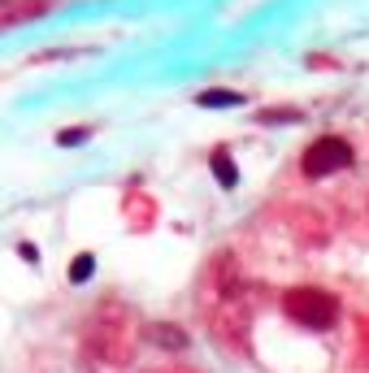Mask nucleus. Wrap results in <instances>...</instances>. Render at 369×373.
I'll use <instances>...</instances> for the list:
<instances>
[{
	"instance_id": "nucleus-1",
	"label": "nucleus",
	"mask_w": 369,
	"mask_h": 373,
	"mask_svg": "<svg viewBox=\"0 0 369 373\" xmlns=\"http://www.w3.org/2000/svg\"><path fill=\"white\" fill-rule=\"evenodd\" d=\"M283 308L295 326L304 330H330L335 326V317H339V300L322 287H295L283 295Z\"/></svg>"
},
{
	"instance_id": "nucleus-3",
	"label": "nucleus",
	"mask_w": 369,
	"mask_h": 373,
	"mask_svg": "<svg viewBox=\"0 0 369 373\" xmlns=\"http://www.w3.org/2000/svg\"><path fill=\"white\" fill-rule=\"evenodd\" d=\"M143 339H148V343H156V347H170V352H183V347H187V334H183L178 326H170V322L148 326V330H143Z\"/></svg>"
},
{
	"instance_id": "nucleus-4",
	"label": "nucleus",
	"mask_w": 369,
	"mask_h": 373,
	"mask_svg": "<svg viewBox=\"0 0 369 373\" xmlns=\"http://www.w3.org/2000/svg\"><path fill=\"white\" fill-rule=\"evenodd\" d=\"M213 178L222 183V187H235L239 183V174H235V161L226 152H213Z\"/></svg>"
},
{
	"instance_id": "nucleus-7",
	"label": "nucleus",
	"mask_w": 369,
	"mask_h": 373,
	"mask_svg": "<svg viewBox=\"0 0 369 373\" xmlns=\"http://www.w3.org/2000/svg\"><path fill=\"white\" fill-rule=\"evenodd\" d=\"M87 135H91L87 126H74V131H61V143H66V148H74V143H79V139H87Z\"/></svg>"
},
{
	"instance_id": "nucleus-6",
	"label": "nucleus",
	"mask_w": 369,
	"mask_h": 373,
	"mask_svg": "<svg viewBox=\"0 0 369 373\" xmlns=\"http://www.w3.org/2000/svg\"><path fill=\"white\" fill-rule=\"evenodd\" d=\"M91 274H96V260L91 256H74L70 260V282H87Z\"/></svg>"
},
{
	"instance_id": "nucleus-5",
	"label": "nucleus",
	"mask_w": 369,
	"mask_h": 373,
	"mask_svg": "<svg viewBox=\"0 0 369 373\" xmlns=\"http://www.w3.org/2000/svg\"><path fill=\"white\" fill-rule=\"evenodd\" d=\"M243 96L239 91H231V87H213V91H200L196 96V104H204V109H208V104H239Z\"/></svg>"
},
{
	"instance_id": "nucleus-2",
	"label": "nucleus",
	"mask_w": 369,
	"mask_h": 373,
	"mask_svg": "<svg viewBox=\"0 0 369 373\" xmlns=\"http://www.w3.org/2000/svg\"><path fill=\"white\" fill-rule=\"evenodd\" d=\"M352 165V143L339 139V135H326V139H313L300 156V174L304 178H330L339 170Z\"/></svg>"
}]
</instances>
